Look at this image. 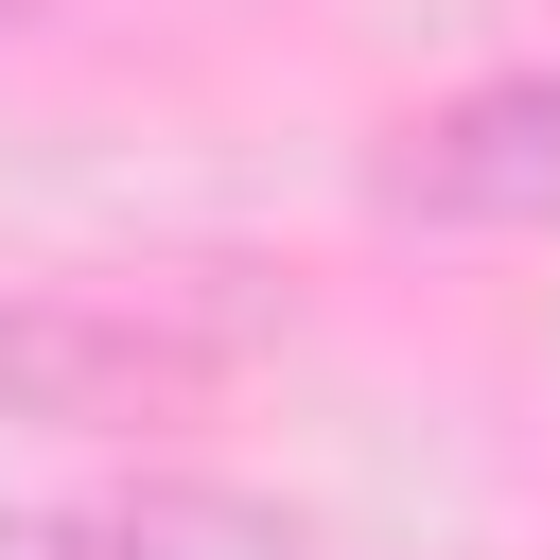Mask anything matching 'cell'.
Listing matches in <instances>:
<instances>
[{
	"mask_svg": "<svg viewBox=\"0 0 560 560\" xmlns=\"http://www.w3.org/2000/svg\"><path fill=\"white\" fill-rule=\"evenodd\" d=\"M228 402V332L175 298H105V280H35L0 298V420L35 438H175Z\"/></svg>",
	"mask_w": 560,
	"mask_h": 560,
	"instance_id": "cell-1",
	"label": "cell"
},
{
	"mask_svg": "<svg viewBox=\"0 0 560 560\" xmlns=\"http://www.w3.org/2000/svg\"><path fill=\"white\" fill-rule=\"evenodd\" d=\"M385 228H560V52L542 70H472L455 105H420L368 158Z\"/></svg>",
	"mask_w": 560,
	"mask_h": 560,
	"instance_id": "cell-2",
	"label": "cell"
}]
</instances>
